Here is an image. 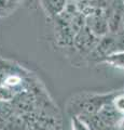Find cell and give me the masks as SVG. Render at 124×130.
Listing matches in <instances>:
<instances>
[{
	"label": "cell",
	"instance_id": "cell-2",
	"mask_svg": "<svg viewBox=\"0 0 124 130\" xmlns=\"http://www.w3.org/2000/svg\"><path fill=\"white\" fill-rule=\"evenodd\" d=\"M99 40V37L95 36L86 26L81 28L73 38L72 47H75L81 54L89 55L94 50Z\"/></svg>",
	"mask_w": 124,
	"mask_h": 130
},
{
	"label": "cell",
	"instance_id": "cell-11",
	"mask_svg": "<svg viewBox=\"0 0 124 130\" xmlns=\"http://www.w3.org/2000/svg\"><path fill=\"white\" fill-rule=\"evenodd\" d=\"M119 129H120V130H124V114L122 115L121 121H120V125H119Z\"/></svg>",
	"mask_w": 124,
	"mask_h": 130
},
{
	"label": "cell",
	"instance_id": "cell-14",
	"mask_svg": "<svg viewBox=\"0 0 124 130\" xmlns=\"http://www.w3.org/2000/svg\"><path fill=\"white\" fill-rule=\"evenodd\" d=\"M122 31H124V18H123V28H122Z\"/></svg>",
	"mask_w": 124,
	"mask_h": 130
},
{
	"label": "cell",
	"instance_id": "cell-10",
	"mask_svg": "<svg viewBox=\"0 0 124 130\" xmlns=\"http://www.w3.org/2000/svg\"><path fill=\"white\" fill-rule=\"evenodd\" d=\"M115 47L117 51H124V31L115 34Z\"/></svg>",
	"mask_w": 124,
	"mask_h": 130
},
{
	"label": "cell",
	"instance_id": "cell-4",
	"mask_svg": "<svg viewBox=\"0 0 124 130\" xmlns=\"http://www.w3.org/2000/svg\"><path fill=\"white\" fill-rule=\"evenodd\" d=\"M97 114L106 127H119L123 115V114L117 111V108L113 106L111 101L104 104L99 108Z\"/></svg>",
	"mask_w": 124,
	"mask_h": 130
},
{
	"label": "cell",
	"instance_id": "cell-1",
	"mask_svg": "<svg viewBox=\"0 0 124 130\" xmlns=\"http://www.w3.org/2000/svg\"><path fill=\"white\" fill-rule=\"evenodd\" d=\"M52 20L54 21V31L57 44L61 47H72L75 32L70 24L69 11L66 9V7L62 13Z\"/></svg>",
	"mask_w": 124,
	"mask_h": 130
},
{
	"label": "cell",
	"instance_id": "cell-9",
	"mask_svg": "<svg viewBox=\"0 0 124 130\" xmlns=\"http://www.w3.org/2000/svg\"><path fill=\"white\" fill-rule=\"evenodd\" d=\"M70 125H71V130H90L89 126L80 118L78 115H73L71 117Z\"/></svg>",
	"mask_w": 124,
	"mask_h": 130
},
{
	"label": "cell",
	"instance_id": "cell-13",
	"mask_svg": "<svg viewBox=\"0 0 124 130\" xmlns=\"http://www.w3.org/2000/svg\"><path fill=\"white\" fill-rule=\"evenodd\" d=\"M27 1V3H28V5H33V2L35 1V0H26Z\"/></svg>",
	"mask_w": 124,
	"mask_h": 130
},
{
	"label": "cell",
	"instance_id": "cell-7",
	"mask_svg": "<svg viewBox=\"0 0 124 130\" xmlns=\"http://www.w3.org/2000/svg\"><path fill=\"white\" fill-rule=\"evenodd\" d=\"M103 63L120 68V70H124V51H117L109 54L107 58H105Z\"/></svg>",
	"mask_w": 124,
	"mask_h": 130
},
{
	"label": "cell",
	"instance_id": "cell-12",
	"mask_svg": "<svg viewBox=\"0 0 124 130\" xmlns=\"http://www.w3.org/2000/svg\"><path fill=\"white\" fill-rule=\"evenodd\" d=\"M68 1H72L76 3H83V2H87L89 0H68Z\"/></svg>",
	"mask_w": 124,
	"mask_h": 130
},
{
	"label": "cell",
	"instance_id": "cell-3",
	"mask_svg": "<svg viewBox=\"0 0 124 130\" xmlns=\"http://www.w3.org/2000/svg\"><path fill=\"white\" fill-rule=\"evenodd\" d=\"M114 94H106V95H90L86 98H83L81 100H78L76 102L77 106V113L76 115L80 114H94L99 111V108L105 103L112 100V96Z\"/></svg>",
	"mask_w": 124,
	"mask_h": 130
},
{
	"label": "cell",
	"instance_id": "cell-5",
	"mask_svg": "<svg viewBox=\"0 0 124 130\" xmlns=\"http://www.w3.org/2000/svg\"><path fill=\"white\" fill-rule=\"evenodd\" d=\"M39 2L45 14L50 19H53L64 11L68 0H39Z\"/></svg>",
	"mask_w": 124,
	"mask_h": 130
},
{
	"label": "cell",
	"instance_id": "cell-8",
	"mask_svg": "<svg viewBox=\"0 0 124 130\" xmlns=\"http://www.w3.org/2000/svg\"><path fill=\"white\" fill-rule=\"evenodd\" d=\"M111 103L113 104V106L117 108V111L121 114H124V92L115 93L112 96Z\"/></svg>",
	"mask_w": 124,
	"mask_h": 130
},
{
	"label": "cell",
	"instance_id": "cell-6",
	"mask_svg": "<svg viewBox=\"0 0 124 130\" xmlns=\"http://www.w3.org/2000/svg\"><path fill=\"white\" fill-rule=\"evenodd\" d=\"M84 123L89 126L90 130H104L106 128V126L104 125L102 119L99 118L98 114H80L78 115Z\"/></svg>",
	"mask_w": 124,
	"mask_h": 130
}]
</instances>
